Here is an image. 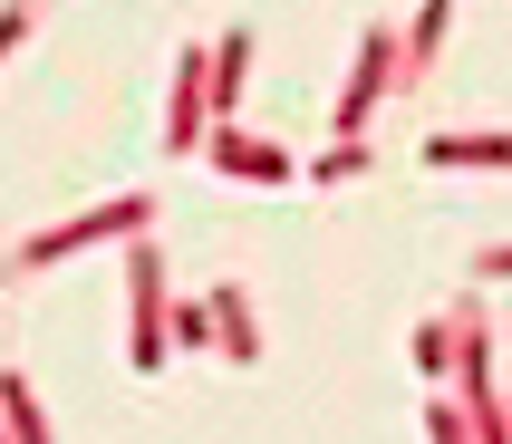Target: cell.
<instances>
[{"label": "cell", "mask_w": 512, "mask_h": 444, "mask_svg": "<svg viewBox=\"0 0 512 444\" xmlns=\"http://www.w3.org/2000/svg\"><path fill=\"white\" fill-rule=\"evenodd\" d=\"M387 78H397V29H368L358 39V68H348V97H339V145H368V116H377V97H387Z\"/></svg>", "instance_id": "cell-3"}, {"label": "cell", "mask_w": 512, "mask_h": 444, "mask_svg": "<svg viewBox=\"0 0 512 444\" xmlns=\"http://www.w3.org/2000/svg\"><path fill=\"white\" fill-rule=\"evenodd\" d=\"M126 367L155 377L165 367V251L126 242Z\"/></svg>", "instance_id": "cell-2"}, {"label": "cell", "mask_w": 512, "mask_h": 444, "mask_svg": "<svg viewBox=\"0 0 512 444\" xmlns=\"http://www.w3.org/2000/svg\"><path fill=\"white\" fill-rule=\"evenodd\" d=\"M416 367H426L435 387L455 377V309H445V319H426V329H416Z\"/></svg>", "instance_id": "cell-11"}, {"label": "cell", "mask_w": 512, "mask_h": 444, "mask_svg": "<svg viewBox=\"0 0 512 444\" xmlns=\"http://www.w3.org/2000/svg\"><path fill=\"white\" fill-rule=\"evenodd\" d=\"M165 155H203V39L174 49V116H165Z\"/></svg>", "instance_id": "cell-5"}, {"label": "cell", "mask_w": 512, "mask_h": 444, "mask_svg": "<svg viewBox=\"0 0 512 444\" xmlns=\"http://www.w3.org/2000/svg\"><path fill=\"white\" fill-rule=\"evenodd\" d=\"M145 232H155V194L87 203V213H68V222L20 232V242H10V271H49V261H68V251H87V242H145Z\"/></svg>", "instance_id": "cell-1"}, {"label": "cell", "mask_w": 512, "mask_h": 444, "mask_svg": "<svg viewBox=\"0 0 512 444\" xmlns=\"http://www.w3.org/2000/svg\"><path fill=\"white\" fill-rule=\"evenodd\" d=\"M512 136H426V165H503Z\"/></svg>", "instance_id": "cell-10"}, {"label": "cell", "mask_w": 512, "mask_h": 444, "mask_svg": "<svg viewBox=\"0 0 512 444\" xmlns=\"http://www.w3.org/2000/svg\"><path fill=\"white\" fill-rule=\"evenodd\" d=\"M203 319H213V348H223L232 367L261 358V319H252V290H242V280H223V290L203 300Z\"/></svg>", "instance_id": "cell-6"}, {"label": "cell", "mask_w": 512, "mask_h": 444, "mask_svg": "<svg viewBox=\"0 0 512 444\" xmlns=\"http://www.w3.org/2000/svg\"><path fill=\"white\" fill-rule=\"evenodd\" d=\"M0 444H58L49 416H39V396H29L20 367H0Z\"/></svg>", "instance_id": "cell-8"}, {"label": "cell", "mask_w": 512, "mask_h": 444, "mask_svg": "<svg viewBox=\"0 0 512 444\" xmlns=\"http://www.w3.org/2000/svg\"><path fill=\"white\" fill-rule=\"evenodd\" d=\"M242 68H252V29H223L213 58H203V116H232V107H242Z\"/></svg>", "instance_id": "cell-7"}, {"label": "cell", "mask_w": 512, "mask_h": 444, "mask_svg": "<svg viewBox=\"0 0 512 444\" xmlns=\"http://www.w3.org/2000/svg\"><path fill=\"white\" fill-rule=\"evenodd\" d=\"M445 29H455V0H426V10H406V49H397V68H426V58L445 49Z\"/></svg>", "instance_id": "cell-9"}, {"label": "cell", "mask_w": 512, "mask_h": 444, "mask_svg": "<svg viewBox=\"0 0 512 444\" xmlns=\"http://www.w3.org/2000/svg\"><path fill=\"white\" fill-rule=\"evenodd\" d=\"M426 444H474V425H464V406H445V396H435V406H426Z\"/></svg>", "instance_id": "cell-13"}, {"label": "cell", "mask_w": 512, "mask_h": 444, "mask_svg": "<svg viewBox=\"0 0 512 444\" xmlns=\"http://www.w3.org/2000/svg\"><path fill=\"white\" fill-rule=\"evenodd\" d=\"M203 165L232 174V184H300V155L271 145V136H242V126H213L203 136Z\"/></svg>", "instance_id": "cell-4"}, {"label": "cell", "mask_w": 512, "mask_h": 444, "mask_svg": "<svg viewBox=\"0 0 512 444\" xmlns=\"http://www.w3.org/2000/svg\"><path fill=\"white\" fill-rule=\"evenodd\" d=\"M368 174V145H329L319 165H300V184H358Z\"/></svg>", "instance_id": "cell-12"}, {"label": "cell", "mask_w": 512, "mask_h": 444, "mask_svg": "<svg viewBox=\"0 0 512 444\" xmlns=\"http://www.w3.org/2000/svg\"><path fill=\"white\" fill-rule=\"evenodd\" d=\"M20 39H29V10H0V58L20 49Z\"/></svg>", "instance_id": "cell-14"}]
</instances>
